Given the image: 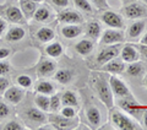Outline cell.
Segmentation results:
<instances>
[{
    "label": "cell",
    "mask_w": 147,
    "mask_h": 130,
    "mask_svg": "<svg viewBox=\"0 0 147 130\" xmlns=\"http://www.w3.org/2000/svg\"><path fill=\"white\" fill-rule=\"evenodd\" d=\"M92 87L94 89L96 93L98 95L99 100L107 106V108L112 109L113 104H114V100H113V92L110 90V86L108 85L103 77L97 76L94 77L93 82H92Z\"/></svg>",
    "instance_id": "1"
},
{
    "label": "cell",
    "mask_w": 147,
    "mask_h": 130,
    "mask_svg": "<svg viewBox=\"0 0 147 130\" xmlns=\"http://www.w3.org/2000/svg\"><path fill=\"white\" fill-rule=\"evenodd\" d=\"M110 120H112V124L114 125V127L118 128V129H121V130L140 129V127L134 122V120L130 119L127 115L121 113L120 110H118V109L110 110Z\"/></svg>",
    "instance_id": "2"
},
{
    "label": "cell",
    "mask_w": 147,
    "mask_h": 130,
    "mask_svg": "<svg viewBox=\"0 0 147 130\" xmlns=\"http://www.w3.org/2000/svg\"><path fill=\"white\" fill-rule=\"evenodd\" d=\"M123 14L127 18L131 20H137V18H144L147 16V6L144 5L142 3L131 1L125 5L123 9Z\"/></svg>",
    "instance_id": "3"
},
{
    "label": "cell",
    "mask_w": 147,
    "mask_h": 130,
    "mask_svg": "<svg viewBox=\"0 0 147 130\" xmlns=\"http://www.w3.org/2000/svg\"><path fill=\"white\" fill-rule=\"evenodd\" d=\"M109 86L110 90L117 97H123V98H132V95L129 87L126 86V83L123 80H120L117 76H110L109 77Z\"/></svg>",
    "instance_id": "4"
},
{
    "label": "cell",
    "mask_w": 147,
    "mask_h": 130,
    "mask_svg": "<svg viewBox=\"0 0 147 130\" xmlns=\"http://www.w3.org/2000/svg\"><path fill=\"white\" fill-rule=\"evenodd\" d=\"M125 39L124 32L119 28H107L100 35V43L102 44H117L121 43Z\"/></svg>",
    "instance_id": "5"
},
{
    "label": "cell",
    "mask_w": 147,
    "mask_h": 130,
    "mask_svg": "<svg viewBox=\"0 0 147 130\" xmlns=\"http://www.w3.org/2000/svg\"><path fill=\"white\" fill-rule=\"evenodd\" d=\"M100 20H102L103 24L109 26L110 28H119V30L124 28V18L114 11L110 10L103 11L102 15H100Z\"/></svg>",
    "instance_id": "6"
},
{
    "label": "cell",
    "mask_w": 147,
    "mask_h": 130,
    "mask_svg": "<svg viewBox=\"0 0 147 130\" xmlns=\"http://www.w3.org/2000/svg\"><path fill=\"white\" fill-rule=\"evenodd\" d=\"M119 53H120V44L119 43L114 44V45H109V47L102 49L98 53V55L96 57V63L98 65H103L105 63H108L109 60L117 58Z\"/></svg>",
    "instance_id": "7"
},
{
    "label": "cell",
    "mask_w": 147,
    "mask_h": 130,
    "mask_svg": "<svg viewBox=\"0 0 147 130\" xmlns=\"http://www.w3.org/2000/svg\"><path fill=\"white\" fill-rule=\"evenodd\" d=\"M58 21L64 25H79L82 22V16L74 10H64L58 14Z\"/></svg>",
    "instance_id": "8"
},
{
    "label": "cell",
    "mask_w": 147,
    "mask_h": 130,
    "mask_svg": "<svg viewBox=\"0 0 147 130\" xmlns=\"http://www.w3.org/2000/svg\"><path fill=\"white\" fill-rule=\"evenodd\" d=\"M49 120H50V123L53 124V127L58 128V129L75 128L77 124V119L66 118V117H63V115H50Z\"/></svg>",
    "instance_id": "9"
},
{
    "label": "cell",
    "mask_w": 147,
    "mask_h": 130,
    "mask_svg": "<svg viewBox=\"0 0 147 130\" xmlns=\"http://www.w3.org/2000/svg\"><path fill=\"white\" fill-rule=\"evenodd\" d=\"M120 57L124 63H134L139 62L140 59V52L137 50L136 47L131 44H126L125 47L120 49Z\"/></svg>",
    "instance_id": "10"
},
{
    "label": "cell",
    "mask_w": 147,
    "mask_h": 130,
    "mask_svg": "<svg viewBox=\"0 0 147 130\" xmlns=\"http://www.w3.org/2000/svg\"><path fill=\"white\" fill-rule=\"evenodd\" d=\"M4 97L7 102L13 104H17L22 101V98L25 97V91L18 89V87H7L6 91L4 92Z\"/></svg>",
    "instance_id": "11"
},
{
    "label": "cell",
    "mask_w": 147,
    "mask_h": 130,
    "mask_svg": "<svg viewBox=\"0 0 147 130\" xmlns=\"http://www.w3.org/2000/svg\"><path fill=\"white\" fill-rule=\"evenodd\" d=\"M102 70L107 71L109 74H121V72H124V70H125V63H124L123 60L114 58L112 60H109L108 63L103 64Z\"/></svg>",
    "instance_id": "12"
},
{
    "label": "cell",
    "mask_w": 147,
    "mask_h": 130,
    "mask_svg": "<svg viewBox=\"0 0 147 130\" xmlns=\"http://www.w3.org/2000/svg\"><path fill=\"white\" fill-rule=\"evenodd\" d=\"M86 115H87V119H88L90 124L94 129L100 127V124H102V117H100V112L97 107H94V106L88 107L86 110Z\"/></svg>",
    "instance_id": "13"
},
{
    "label": "cell",
    "mask_w": 147,
    "mask_h": 130,
    "mask_svg": "<svg viewBox=\"0 0 147 130\" xmlns=\"http://www.w3.org/2000/svg\"><path fill=\"white\" fill-rule=\"evenodd\" d=\"M86 35L88 36V38L92 41H97L100 38L102 35V27L98 21H90L86 26Z\"/></svg>",
    "instance_id": "14"
},
{
    "label": "cell",
    "mask_w": 147,
    "mask_h": 130,
    "mask_svg": "<svg viewBox=\"0 0 147 130\" xmlns=\"http://www.w3.org/2000/svg\"><path fill=\"white\" fill-rule=\"evenodd\" d=\"M94 49V41L92 39H82L77 42L75 45V50L80 55H88Z\"/></svg>",
    "instance_id": "15"
},
{
    "label": "cell",
    "mask_w": 147,
    "mask_h": 130,
    "mask_svg": "<svg viewBox=\"0 0 147 130\" xmlns=\"http://www.w3.org/2000/svg\"><path fill=\"white\" fill-rule=\"evenodd\" d=\"M82 33V27L79 25H66L61 27V35L67 39H74Z\"/></svg>",
    "instance_id": "16"
},
{
    "label": "cell",
    "mask_w": 147,
    "mask_h": 130,
    "mask_svg": "<svg viewBox=\"0 0 147 130\" xmlns=\"http://www.w3.org/2000/svg\"><path fill=\"white\" fill-rule=\"evenodd\" d=\"M57 69V64L52 60H44L40 63L39 68H38V74L40 76H52L55 72Z\"/></svg>",
    "instance_id": "17"
},
{
    "label": "cell",
    "mask_w": 147,
    "mask_h": 130,
    "mask_svg": "<svg viewBox=\"0 0 147 130\" xmlns=\"http://www.w3.org/2000/svg\"><path fill=\"white\" fill-rule=\"evenodd\" d=\"M6 17L9 21L13 22V24H21L24 22V14H22L21 9L16 6H10L6 10Z\"/></svg>",
    "instance_id": "18"
},
{
    "label": "cell",
    "mask_w": 147,
    "mask_h": 130,
    "mask_svg": "<svg viewBox=\"0 0 147 130\" xmlns=\"http://www.w3.org/2000/svg\"><path fill=\"white\" fill-rule=\"evenodd\" d=\"M145 27H146V22L142 20H137L135 22H132V25L127 30V36L130 38H136V37H139L145 31Z\"/></svg>",
    "instance_id": "19"
},
{
    "label": "cell",
    "mask_w": 147,
    "mask_h": 130,
    "mask_svg": "<svg viewBox=\"0 0 147 130\" xmlns=\"http://www.w3.org/2000/svg\"><path fill=\"white\" fill-rule=\"evenodd\" d=\"M118 103H119V107H120V108L126 110V112H129L130 114H137L139 113L137 104L132 98H123V100L119 101Z\"/></svg>",
    "instance_id": "20"
},
{
    "label": "cell",
    "mask_w": 147,
    "mask_h": 130,
    "mask_svg": "<svg viewBox=\"0 0 147 130\" xmlns=\"http://www.w3.org/2000/svg\"><path fill=\"white\" fill-rule=\"evenodd\" d=\"M36 36H37V38H38L39 42H42V43H48V42L54 39L55 33L52 28H49V27H42L40 30H38Z\"/></svg>",
    "instance_id": "21"
},
{
    "label": "cell",
    "mask_w": 147,
    "mask_h": 130,
    "mask_svg": "<svg viewBox=\"0 0 147 130\" xmlns=\"http://www.w3.org/2000/svg\"><path fill=\"white\" fill-rule=\"evenodd\" d=\"M60 98H61V104H64V106L76 107L77 104H79L77 96H76L75 92H72V91H65Z\"/></svg>",
    "instance_id": "22"
},
{
    "label": "cell",
    "mask_w": 147,
    "mask_h": 130,
    "mask_svg": "<svg viewBox=\"0 0 147 130\" xmlns=\"http://www.w3.org/2000/svg\"><path fill=\"white\" fill-rule=\"evenodd\" d=\"M21 11L26 16H33L34 11L37 10V3L32 1V0H21Z\"/></svg>",
    "instance_id": "23"
},
{
    "label": "cell",
    "mask_w": 147,
    "mask_h": 130,
    "mask_svg": "<svg viewBox=\"0 0 147 130\" xmlns=\"http://www.w3.org/2000/svg\"><path fill=\"white\" fill-rule=\"evenodd\" d=\"M34 102H36L37 107H38L40 110H43V112L50 110V97H48V95L39 93L38 96H36Z\"/></svg>",
    "instance_id": "24"
},
{
    "label": "cell",
    "mask_w": 147,
    "mask_h": 130,
    "mask_svg": "<svg viewBox=\"0 0 147 130\" xmlns=\"http://www.w3.org/2000/svg\"><path fill=\"white\" fill-rule=\"evenodd\" d=\"M126 72L127 75L130 76H140V75H144L145 72V68L144 65L139 62H134V63H129L127 68H126Z\"/></svg>",
    "instance_id": "25"
},
{
    "label": "cell",
    "mask_w": 147,
    "mask_h": 130,
    "mask_svg": "<svg viewBox=\"0 0 147 130\" xmlns=\"http://www.w3.org/2000/svg\"><path fill=\"white\" fill-rule=\"evenodd\" d=\"M55 80H57L59 83H63V85H66L72 80V72L67 69H61V70H58L55 72Z\"/></svg>",
    "instance_id": "26"
},
{
    "label": "cell",
    "mask_w": 147,
    "mask_h": 130,
    "mask_svg": "<svg viewBox=\"0 0 147 130\" xmlns=\"http://www.w3.org/2000/svg\"><path fill=\"white\" fill-rule=\"evenodd\" d=\"M26 115L27 118L33 120V122H37V123H43L45 122V115L43 114V110H40L39 108H30L27 109L26 112Z\"/></svg>",
    "instance_id": "27"
},
{
    "label": "cell",
    "mask_w": 147,
    "mask_h": 130,
    "mask_svg": "<svg viewBox=\"0 0 147 130\" xmlns=\"http://www.w3.org/2000/svg\"><path fill=\"white\" fill-rule=\"evenodd\" d=\"M25 37V30L21 27H12V28L7 32L6 39L9 42H17Z\"/></svg>",
    "instance_id": "28"
},
{
    "label": "cell",
    "mask_w": 147,
    "mask_h": 130,
    "mask_svg": "<svg viewBox=\"0 0 147 130\" xmlns=\"http://www.w3.org/2000/svg\"><path fill=\"white\" fill-rule=\"evenodd\" d=\"M36 91L42 95H53L54 86L49 81H39L36 85Z\"/></svg>",
    "instance_id": "29"
},
{
    "label": "cell",
    "mask_w": 147,
    "mask_h": 130,
    "mask_svg": "<svg viewBox=\"0 0 147 130\" xmlns=\"http://www.w3.org/2000/svg\"><path fill=\"white\" fill-rule=\"evenodd\" d=\"M45 53H47L49 57H52V58H58V57H60L61 53H63V47H61L60 43L54 42V43L47 45V48H45Z\"/></svg>",
    "instance_id": "30"
},
{
    "label": "cell",
    "mask_w": 147,
    "mask_h": 130,
    "mask_svg": "<svg viewBox=\"0 0 147 130\" xmlns=\"http://www.w3.org/2000/svg\"><path fill=\"white\" fill-rule=\"evenodd\" d=\"M33 18L38 22H47L50 18V12H49L48 9L44 7V6L38 7L33 14Z\"/></svg>",
    "instance_id": "31"
},
{
    "label": "cell",
    "mask_w": 147,
    "mask_h": 130,
    "mask_svg": "<svg viewBox=\"0 0 147 130\" xmlns=\"http://www.w3.org/2000/svg\"><path fill=\"white\" fill-rule=\"evenodd\" d=\"M74 3L84 14H93V6L90 0H74Z\"/></svg>",
    "instance_id": "32"
},
{
    "label": "cell",
    "mask_w": 147,
    "mask_h": 130,
    "mask_svg": "<svg viewBox=\"0 0 147 130\" xmlns=\"http://www.w3.org/2000/svg\"><path fill=\"white\" fill-rule=\"evenodd\" d=\"M61 106V98L58 95L50 96V110L52 112H58Z\"/></svg>",
    "instance_id": "33"
},
{
    "label": "cell",
    "mask_w": 147,
    "mask_h": 130,
    "mask_svg": "<svg viewBox=\"0 0 147 130\" xmlns=\"http://www.w3.org/2000/svg\"><path fill=\"white\" fill-rule=\"evenodd\" d=\"M16 81H17L18 85L21 87H24V89H28V87L32 86V79L28 75H20L17 77Z\"/></svg>",
    "instance_id": "34"
},
{
    "label": "cell",
    "mask_w": 147,
    "mask_h": 130,
    "mask_svg": "<svg viewBox=\"0 0 147 130\" xmlns=\"http://www.w3.org/2000/svg\"><path fill=\"white\" fill-rule=\"evenodd\" d=\"M61 115L66 118H75L76 117V110L74 109V107L71 106H64V108H61Z\"/></svg>",
    "instance_id": "35"
},
{
    "label": "cell",
    "mask_w": 147,
    "mask_h": 130,
    "mask_svg": "<svg viewBox=\"0 0 147 130\" xmlns=\"http://www.w3.org/2000/svg\"><path fill=\"white\" fill-rule=\"evenodd\" d=\"M92 5H94L97 9H100V10H107L109 9V4L108 0H90Z\"/></svg>",
    "instance_id": "36"
},
{
    "label": "cell",
    "mask_w": 147,
    "mask_h": 130,
    "mask_svg": "<svg viewBox=\"0 0 147 130\" xmlns=\"http://www.w3.org/2000/svg\"><path fill=\"white\" fill-rule=\"evenodd\" d=\"M9 114H10V108L7 107V104H5L4 102H0V120L7 118Z\"/></svg>",
    "instance_id": "37"
},
{
    "label": "cell",
    "mask_w": 147,
    "mask_h": 130,
    "mask_svg": "<svg viewBox=\"0 0 147 130\" xmlns=\"http://www.w3.org/2000/svg\"><path fill=\"white\" fill-rule=\"evenodd\" d=\"M3 129H5V130H24V127H22L20 123L12 120V122H9L7 124L4 125Z\"/></svg>",
    "instance_id": "38"
},
{
    "label": "cell",
    "mask_w": 147,
    "mask_h": 130,
    "mask_svg": "<svg viewBox=\"0 0 147 130\" xmlns=\"http://www.w3.org/2000/svg\"><path fill=\"white\" fill-rule=\"evenodd\" d=\"M7 87H9V80L5 77L0 76V95H3L4 92L6 91Z\"/></svg>",
    "instance_id": "39"
},
{
    "label": "cell",
    "mask_w": 147,
    "mask_h": 130,
    "mask_svg": "<svg viewBox=\"0 0 147 130\" xmlns=\"http://www.w3.org/2000/svg\"><path fill=\"white\" fill-rule=\"evenodd\" d=\"M10 71V65L6 62H0V75H4Z\"/></svg>",
    "instance_id": "40"
},
{
    "label": "cell",
    "mask_w": 147,
    "mask_h": 130,
    "mask_svg": "<svg viewBox=\"0 0 147 130\" xmlns=\"http://www.w3.org/2000/svg\"><path fill=\"white\" fill-rule=\"evenodd\" d=\"M55 6L59 7H66L69 5V0H50Z\"/></svg>",
    "instance_id": "41"
},
{
    "label": "cell",
    "mask_w": 147,
    "mask_h": 130,
    "mask_svg": "<svg viewBox=\"0 0 147 130\" xmlns=\"http://www.w3.org/2000/svg\"><path fill=\"white\" fill-rule=\"evenodd\" d=\"M137 48H139L140 55H142V58L147 60V45L141 44V45H137Z\"/></svg>",
    "instance_id": "42"
},
{
    "label": "cell",
    "mask_w": 147,
    "mask_h": 130,
    "mask_svg": "<svg viewBox=\"0 0 147 130\" xmlns=\"http://www.w3.org/2000/svg\"><path fill=\"white\" fill-rule=\"evenodd\" d=\"M10 54V49L7 48H0V59H5Z\"/></svg>",
    "instance_id": "43"
},
{
    "label": "cell",
    "mask_w": 147,
    "mask_h": 130,
    "mask_svg": "<svg viewBox=\"0 0 147 130\" xmlns=\"http://www.w3.org/2000/svg\"><path fill=\"white\" fill-rule=\"evenodd\" d=\"M6 22L3 20V18H0V35H3L4 33V31L6 30Z\"/></svg>",
    "instance_id": "44"
},
{
    "label": "cell",
    "mask_w": 147,
    "mask_h": 130,
    "mask_svg": "<svg viewBox=\"0 0 147 130\" xmlns=\"http://www.w3.org/2000/svg\"><path fill=\"white\" fill-rule=\"evenodd\" d=\"M141 44H145V45H147V32L146 33L142 36V38H141V42H140Z\"/></svg>",
    "instance_id": "45"
},
{
    "label": "cell",
    "mask_w": 147,
    "mask_h": 130,
    "mask_svg": "<svg viewBox=\"0 0 147 130\" xmlns=\"http://www.w3.org/2000/svg\"><path fill=\"white\" fill-rule=\"evenodd\" d=\"M144 124H145V127L147 128V112H145V114H144Z\"/></svg>",
    "instance_id": "46"
},
{
    "label": "cell",
    "mask_w": 147,
    "mask_h": 130,
    "mask_svg": "<svg viewBox=\"0 0 147 130\" xmlns=\"http://www.w3.org/2000/svg\"><path fill=\"white\" fill-rule=\"evenodd\" d=\"M121 1H123L124 4H125V5H126V4H129V3H131V1H134V0H121Z\"/></svg>",
    "instance_id": "47"
},
{
    "label": "cell",
    "mask_w": 147,
    "mask_h": 130,
    "mask_svg": "<svg viewBox=\"0 0 147 130\" xmlns=\"http://www.w3.org/2000/svg\"><path fill=\"white\" fill-rule=\"evenodd\" d=\"M144 83H145V86L147 87V75H146V77H145V80H144Z\"/></svg>",
    "instance_id": "48"
},
{
    "label": "cell",
    "mask_w": 147,
    "mask_h": 130,
    "mask_svg": "<svg viewBox=\"0 0 147 130\" xmlns=\"http://www.w3.org/2000/svg\"><path fill=\"white\" fill-rule=\"evenodd\" d=\"M32 1H34V3H42L43 0H32Z\"/></svg>",
    "instance_id": "49"
},
{
    "label": "cell",
    "mask_w": 147,
    "mask_h": 130,
    "mask_svg": "<svg viewBox=\"0 0 147 130\" xmlns=\"http://www.w3.org/2000/svg\"><path fill=\"white\" fill-rule=\"evenodd\" d=\"M142 1H144L145 4H147V0H142Z\"/></svg>",
    "instance_id": "50"
}]
</instances>
